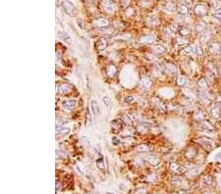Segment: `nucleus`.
Returning a JSON list of instances; mask_svg holds the SVG:
<instances>
[{
	"label": "nucleus",
	"instance_id": "obj_1",
	"mask_svg": "<svg viewBox=\"0 0 221 194\" xmlns=\"http://www.w3.org/2000/svg\"><path fill=\"white\" fill-rule=\"evenodd\" d=\"M61 5H62V7H63L64 11H65V12L67 13L68 15L73 16V15L76 14L75 6H74L70 1H68V0H63V1H62V3H61Z\"/></svg>",
	"mask_w": 221,
	"mask_h": 194
},
{
	"label": "nucleus",
	"instance_id": "obj_2",
	"mask_svg": "<svg viewBox=\"0 0 221 194\" xmlns=\"http://www.w3.org/2000/svg\"><path fill=\"white\" fill-rule=\"evenodd\" d=\"M197 141L201 143V145H202L208 150H211L213 147H214V142L208 137H201L197 139Z\"/></svg>",
	"mask_w": 221,
	"mask_h": 194
},
{
	"label": "nucleus",
	"instance_id": "obj_3",
	"mask_svg": "<svg viewBox=\"0 0 221 194\" xmlns=\"http://www.w3.org/2000/svg\"><path fill=\"white\" fill-rule=\"evenodd\" d=\"M123 127L124 125L120 120H114L111 123V131L113 133H118L123 129Z\"/></svg>",
	"mask_w": 221,
	"mask_h": 194
},
{
	"label": "nucleus",
	"instance_id": "obj_4",
	"mask_svg": "<svg viewBox=\"0 0 221 194\" xmlns=\"http://www.w3.org/2000/svg\"><path fill=\"white\" fill-rule=\"evenodd\" d=\"M102 7L107 12H113L116 9V5L112 0H102Z\"/></svg>",
	"mask_w": 221,
	"mask_h": 194
},
{
	"label": "nucleus",
	"instance_id": "obj_5",
	"mask_svg": "<svg viewBox=\"0 0 221 194\" xmlns=\"http://www.w3.org/2000/svg\"><path fill=\"white\" fill-rule=\"evenodd\" d=\"M76 104H77V101L76 100H73V99H69V100H65L63 101L62 103V106L65 110H68V111H71L75 108Z\"/></svg>",
	"mask_w": 221,
	"mask_h": 194
},
{
	"label": "nucleus",
	"instance_id": "obj_6",
	"mask_svg": "<svg viewBox=\"0 0 221 194\" xmlns=\"http://www.w3.org/2000/svg\"><path fill=\"white\" fill-rule=\"evenodd\" d=\"M91 112L94 116H99L100 115V107L98 105V102L96 100L93 99L91 101Z\"/></svg>",
	"mask_w": 221,
	"mask_h": 194
},
{
	"label": "nucleus",
	"instance_id": "obj_7",
	"mask_svg": "<svg viewBox=\"0 0 221 194\" xmlns=\"http://www.w3.org/2000/svg\"><path fill=\"white\" fill-rule=\"evenodd\" d=\"M208 49L211 53L213 54H219L221 52V44L220 43H217V42H212L209 44L208 46Z\"/></svg>",
	"mask_w": 221,
	"mask_h": 194
},
{
	"label": "nucleus",
	"instance_id": "obj_8",
	"mask_svg": "<svg viewBox=\"0 0 221 194\" xmlns=\"http://www.w3.org/2000/svg\"><path fill=\"white\" fill-rule=\"evenodd\" d=\"M107 45H108L107 40L105 39V38L101 37L97 40V42H96V48L99 50V51H102V50H104L106 48Z\"/></svg>",
	"mask_w": 221,
	"mask_h": 194
},
{
	"label": "nucleus",
	"instance_id": "obj_9",
	"mask_svg": "<svg viewBox=\"0 0 221 194\" xmlns=\"http://www.w3.org/2000/svg\"><path fill=\"white\" fill-rule=\"evenodd\" d=\"M178 33L182 37H186L191 33V29L186 26H181L178 28Z\"/></svg>",
	"mask_w": 221,
	"mask_h": 194
},
{
	"label": "nucleus",
	"instance_id": "obj_10",
	"mask_svg": "<svg viewBox=\"0 0 221 194\" xmlns=\"http://www.w3.org/2000/svg\"><path fill=\"white\" fill-rule=\"evenodd\" d=\"M197 85H199L200 90H204V91H208V79H200V81L197 83Z\"/></svg>",
	"mask_w": 221,
	"mask_h": 194
},
{
	"label": "nucleus",
	"instance_id": "obj_11",
	"mask_svg": "<svg viewBox=\"0 0 221 194\" xmlns=\"http://www.w3.org/2000/svg\"><path fill=\"white\" fill-rule=\"evenodd\" d=\"M57 33H58V36L61 38L62 40H63V41H65V42H67V43H71L72 40H71L70 35H69L67 33H65V31H58Z\"/></svg>",
	"mask_w": 221,
	"mask_h": 194
},
{
	"label": "nucleus",
	"instance_id": "obj_12",
	"mask_svg": "<svg viewBox=\"0 0 221 194\" xmlns=\"http://www.w3.org/2000/svg\"><path fill=\"white\" fill-rule=\"evenodd\" d=\"M71 85L69 84H61L60 86L58 87V91L62 94H67V93L71 92Z\"/></svg>",
	"mask_w": 221,
	"mask_h": 194
},
{
	"label": "nucleus",
	"instance_id": "obj_13",
	"mask_svg": "<svg viewBox=\"0 0 221 194\" xmlns=\"http://www.w3.org/2000/svg\"><path fill=\"white\" fill-rule=\"evenodd\" d=\"M140 41H141L142 43H146V44H152L154 39L151 35H144V36H142L141 37Z\"/></svg>",
	"mask_w": 221,
	"mask_h": 194
},
{
	"label": "nucleus",
	"instance_id": "obj_14",
	"mask_svg": "<svg viewBox=\"0 0 221 194\" xmlns=\"http://www.w3.org/2000/svg\"><path fill=\"white\" fill-rule=\"evenodd\" d=\"M201 125H202V127L204 129H206V131H213V129L214 127H212V125L210 124V123H208V121H202V123H201Z\"/></svg>",
	"mask_w": 221,
	"mask_h": 194
},
{
	"label": "nucleus",
	"instance_id": "obj_15",
	"mask_svg": "<svg viewBox=\"0 0 221 194\" xmlns=\"http://www.w3.org/2000/svg\"><path fill=\"white\" fill-rule=\"evenodd\" d=\"M210 114H211V116H212V117L214 118V119H218V118H219L220 117V109H219V107H217V106L213 107V108L210 110Z\"/></svg>",
	"mask_w": 221,
	"mask_h": 194
},
{
	"label": "nucleus",
	"instance_id": "obj_16",
	"mask_svg": "<svg viewBox=\"0 0 221 194\" xmlns=\"http://www.w3.org/2000/svg\"><path fill=\"white\" fill-rule=\"evenodd\" d=\"M147 161H148V163L150 164L151 166H157L158 164H159V162H160L159 159H158V157L153 156V155H152V156H149Z\"/></svg>",
	"mask_w": 221,
	"mask_h": 194
},
{
	"label": "nucleus",
	"instance_id": "obj_17",
	"mask_svg": "<svg viewBox=\"0 0 221 194\" xmlns=\"http://www.w3.org/2000/svg\"><path fill=\"white\" fill-rule=\"evenodd\" d=\"M95 164H96V167L99 169L100 171H104L105 170V166H104V161H103V158H98L96 159L95 161Z\"/></svg>",
	"mask_w": 221,
	"mask_h": 194
},
{
	"label": "nucleus",
	"instance_id": "obj_18",
	"mask_svg": "<svg viewBox=\"0 0 221 194\" xmlns=\"http://www.w3.org/2000/svg\"><path fill=\"white\" fill-rule=\"evenodd\" d=\"M206 24L204 22H199L197 23V26H195V29H197V33H202V31H206Z\"/></svg>",
	"mask_w": 221,
	"mask_h": 194
},
{
	"label": "nucleus",
	"instance_id": "obj_19",
	"mask_svg": "<svg viewBox=\"0 0 221 194\" xmlns=\"http://www.w3.org/2000/svg\"><path fill=\"white\" fill-rule=\"evenodd\" d=\"M195 13L199 15H204L206 13V7L204 5H199L195 8Z\"/></svg>",
	"mask_w": 221,
	"mask_h": 194
},
{
	"label": "nucleus",
	"instance_id": "obj_20",
	"mask_svg": "<svg viewBox=\"0 0 221 194\" xmlns=\"http://www.w3.org/2000/svg\"><path fill=\"white\" fill-rule=\"evenodd\" d=\"M178 11H179V13H180V14L187 15L188 13H189V8H188V6L186 5V4H182V5H180V7H179Z\"/></svg>",
	"mask_w": 221,
	"mask_h": 194
},
{
	"label": "nucleus",
	"instance_id": "obj_21",
	"mask_svg": "<svg viewBox=\"0 0 221 194\" xmlns=\"http://www.w3.org/2000/svg\"><path fill=\"white\" fill-rule=\"evenodd\" d=\"M94 24H95L97 27H104V25H105V26H107L108 22L106 21V20H104V19H97V20H95V21H94Z\"/></svg>",
	"mask_w": 221,
	"mask_h": 194
},
{
	"label": "nucleus",
	"instance_id": "obj_22",
	"mask_svg": "<svg viewBox=\"0 0 221 194\" xmlns=\"http://www.w3.org/2000/svg\"><path fill=\"white\" fill-rule=\"evenodd\" d=\"M177 83L180 86H185L187 84V79L183 76H180L178 77V79H177Z\"/></svg>",
	"mask_w": 221,
	"mask_h": 194
},
{
	"label": "nucleus",
	"instance_id": "obj_23",
	"mask_svg": "<svg viewBox=\"0 0 221 194\" xmlns=\"http://www.w3.org/2000/svg\"><path fill=\"white\" fill-rule=\"evenodd\" d=\"M102 101L103 103H104V105L106 107H110L112 104V101H111V98H110L109 96H107V95H105V96L102 97Z\"/></svg>",
	"mask_w": 221,
	"mask_h": 194
},
{
	"label": "nucleus",
	"instance_id": "obj_24",
	"mask_svg": "<svg viewBox=\"0 0 221 194\" xmlns=\"http://www.w3.org/2000/svg\"><path fill=\"white\" fill-rule=\"evenodd\" d=\"M170 169H171L172 171H174L175 173H180L181 172L180 166H179L177 163H171L170 164Z\"/></svg>",
	"mask_w": 221,
	"mask_h": 194
},
{
	"label": "nucleus",
	"instance_id": "obj_25",
	"mask_svg": "<svg viewBox=\"0 0 221 194\" xmlns=\"http://www.w3.org/2000/svg\"><path fill=\"white\" fill-rule=\"evenodd\" d=\"M86 117H87V125H91V124H93V116H91V111H89V109H87V111Z\"/></svg>",
	"mask_w": 221,
	"mask_h": 194
},
{
	"label": "nucleus",
	"instance_id": "obj_26",
	"mask_svg": "<svg viewBox=\"0 0 221 194\" xmlns=\"http://www.w3.org/2000/svg\"><path fill=\"white\" fill-rule=\"evenodd\" d=\"M194 52V47L192 46V45H188V46H186L185 48H184V53L185 54H191Z\"/></svg>",
	"mask_w": 221,
	"mask_h": 194
},
{
	"label": "nucleus",
	"instance_id": "obj_27",
	"mask_svg": "<svg viewBox=\"0 0 221 194\" xmlns=\"http://www.w3.org/2000/svg\"><path fill=\"white\" fill-rule=\"evenodd\" d=\"M176 41L178 42L179 45H186L188 43V40L185 39V38H183L182 36H181V37H179V38H177Z\"/></svg>",
	"mask_w": 221,
	"mask_h": 194
},
{
	"label": "nucleus",
	"instance_id": "obj_28",
	"mask_svg": "<svg viewBox=\"0 0 221 194\" xmlns=\"http://www.w3.org/2000/svg\"><path fill=\"white\" fill-rule=\"evenodd\" d=\"M154 49H155V51L159 54H162V53H164L165 52V48L163 46H161V45H156Z\"/></svg>",
	"mask_w": 221,
	"mask_h": 194
},
{
	"label": "nucleus",
	"instance_id": "obj_29",
	"mask_svg": "<svg viewBox=\"0 0 221 194\" xmlns=\"http://www.w3.org/2000/svg\"><path fill=\"white\" fill-rule=\"evenodd\" d=\"M56 132H58V133H62V134H67V133H69V132H70V129H69L68 127H62L61 129H59L58 131H56Z\"/></svg>",
	"mask_w": 221,
	"mask_h": 194
},
{
	"label": "nucleus",
	"instance_id": "obj_30",
	"mask_svg": "<svg viewBox=\"0 0 221 194\" xmlns=\"http://www.w3.org/2000/svg\"><path fill=\"white\" fill-rule=\"evenodd\" d=\"M213 17H215L216 19H218L221 21V9L220 10H216L215 12L213 13Z\"/></svg>",
	"mask_w": 221,
	"mask_h": 194
},
{
	"label": "nucleus",
	"instance_id": "obj_31",
	"mask_svg": "<svg viewBox=\"0 0 221 194\" xmlns=\"http://www.w3.org/2000/svg\"><path fill=\"white\" fill-rule=\"evenodd\" d=\"M166 8H167V10L171 11V12H173L175 9H176L175 5H174V4H172V3H168L167 5H166Z\"/></svg>",
	"mask_w": 221,
	"mask_h": 194
},
{
	"label": "nucleus",
	"instance_id": "obj_32",
	"mask_svg": "<svg viewBox=\"0 0 221 194\" xmlns=\"http://www.w3.org/2000/svg\"><path fill=\"white\" fill-rule=\"evenodd\" d=\"M133 100H134V98H133L132 96H127L125 98V102L126 103H130V102H132Z\"/></svg>",
	"mask_w": 221,
	"mask_h": 194
},
{
	"label": "nucleus",
	"instance_id": "obj_33",
	"mask_svg": "<svg viewBox=\"0 0 221 194\" xmlns=\"http://www.w3.org/2000/svg\"><path fill=\"white\" fill-rule=\"evenodd\" d=\"M107 194H114V193H111V192H108Z\"/></svg>",
	"mask_w": 221,
	"mask_h": 194
}]
</instances>
